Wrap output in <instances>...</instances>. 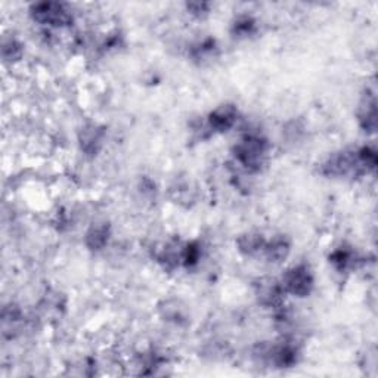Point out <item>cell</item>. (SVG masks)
<instances>
[{
    "mask_svg": "<svg viewBox=\"0 0 378 378\" xmlns=\"http://www.w3.org/2000/svg\"><path fill=\"white\" fill-rule=\"evenodd\" d=\"M263 356L273 365L275 368H291L298 362L300 349L294 342L282 340L278 344L265 349Z\"/></svg>",
    "mask_w": 378,
    "mask_h": 378,
    "instance_id": "cell-5",
    "label": "cell"
},
{
    "mask_svg": "<svg viewBox=\"0 0 378 378\" xmlns=\"http://www.w3.org/2000/svg\"><path fill=\"white\" fill-rule=\"evenodd\" d=\"M187 9L192 17L204 18L208 15V12H210V5L204 2H192V3H187Z\"/></svg>",
    "mask_w": 378,
    "mask_h": 378,
    "instance_id": "cell-16",
    "label": "cell"
},
{
    "mask_svg": "<svg viewBox=\"0 0 378 378\" xmlns=\"http://www.w3.org/2000/svg\"><path fill=\"white\" fill-rule=\"evenodd\" d=\"M358 122L359 126L365 130L367 133H374L377 127V103L375 96H367L361 107L358 110Z\"/></svg>",
    "mask_w": 378,
    "mask_h": 378,
    "instance_id": "cell-11",
    "label": "cell"
},
{
    "mask_svg": "<svg viewBox=\"0 0 378 378\" xmlns=\"http://www.w3.org/2000/svg\"><path fill=\"white\" fill-rule=\"evenodd\" d=\"M257 30V22L253 17L242 15L238 17L232 24V34L238 38H245L254 34Z\"/></svg>",
    "mask_w": 378,
    "mask_h": 378,
    "instance_id": "cell-13",
    "label": "cell"
},
{
    "mask_svg": "<svg viewBox=\"0 0 378 378\" xmlns=\"http://www.w3.org/2000/svg\"><path fill=\"white\" fill-rule=\"evenodd\" d=\"M266 238L259 232H247L237 240V249L245 257H256L263 254Z\"/></svg>",
    "mask_w": 378,
    "mask_h": 378,
    "instance_id": "cell-10",
    "label": "cell"
},
{
    "mask_svg": "<svg viewBox=\"0 0 378 378\" xmlns=\"http://www.w3.org/2000/svg\"><path fill=\"white\" fill-rule=\"evenodd\" d=\"M201 260V245L198 242H185L184 253H182V266L185 269H192L200 263Z\"/></svg>",
    "mask_w": 378,
    "mask_h": 378,
    "instance_id": "cell-14",
    "label": "cell"
},
{
    "mask_svg": "<svg viewBox=\"0 0 378 378\" xmlns=\"http://www.w3.org/2000/svg\"><path fill=\"white\" fill-rule=\"evenodd\" d=\"M106 139V130L102 126L95 123H87L82 127L79 133L80 150L87 157H96L103 147Z\"/></svg>",
    "mask_w": 378,
    "mask_h": 378,
    "instance_id": "cell-6",
    "label": "cell"
},
{
    "mask_svg": "<svg viewBox=\"0 0 378 378\" xmlns=\"http://www.w3.org/2000/svg\"><path fill=\"white\" fill-rule=\"evenodd\" d=\"M358 262L356 254L346 247H340V249H335L330 254V263L338 270V272H346L355 266Z\"/></svg>",
    "mask_w": 378,
    "mask_h": 378,
    "instance_id": "cell-12",
    "label": "cell"
},
{
    "mask_svg": "<svg viewBox=\"0 0 378 378\" xmlns=\"http://www.w3.org/2000/svg\"><path fill=\"white\" fill-rule=\"evenodd\" d=\"M279 284L285 294H291L294 297L303 298L310 296L312 291H314L315 275L307 265L300 263L286 269Z\"/></svg>",
    "mask_w": 378,
    "mask_h": 378,
    "instance_id": "cell-3",
    "label": "cell"
},
{
    "mask_svg": "<svg viewBox=\"0 0 378 378\" xmlns=\"http://www.w3.org/2000/svg\"><path fill=\"white\" fill-rule=\"evenodd\" d=\"M184 245L179 241H170L164 244L161 249L155 254V260L164 268V269H176L182 266V253H184Z\"/></svg>",
    "mask_w": 378,
    "mask_h": 378,
    "instance_id": "cell-9",
    "label": "cell"
},
{
    "mask_svg": "<svg viewBox=\"0 0 378 378\" xmlns=\"http://www.w3.org/2000/svg\"><path fill=\"white\" fill-rule=\"evenodd\" d=\"M111 238V226L106 221L94 224L85 235V244L90 252H101L108 245Z\"/></svg>",
    "mask_w": 378,
    "mask_h": 378,
    "instance_id": "cell-8",
    "label": "cell"
},
{
    "mask_svg": "<svg viewBox=\"0 0 378 378\" xmlns=\"http://www.w3.org/2000/svg\"><path fill=\"white\" fill-rule=\"evenodd\" d=\"M291 242L285 235H275L272 240L266 241L263 254L269 263L279 265L290 256Z\"/></svg>",
    "mask_w": 378,
    "mask_h": 378,
    "instance_id": "cell-7",
    "label": "cell"
},
{
    "mask_svg": "<svg viewBox=\"0 0 378 378\" xmlns=\"http://www.w3.org/2000/svg\"><path fill=\"white\" fill-rule=\"evenodd\" d=\"M270 145L260 133H245L232 150V155L244 172L254 175L263 170L269 159Z\"/></svg>",
    "mask_w": 378,
    "mask_h": 378,
    "instance_id": "cell-1",
    "label": "cell"
},
{
    "mask_svg": "<svg viewBox=\"0 0 378 378\" xmlns=\"http://www.w3.org/2000/svg\"><path fill=\"white\" fill-rule=\"evenodd\" d=\"M24 55V46L15 37H10L2 45V57L6 62H18Z\"/></svg>",
    "mask_w": 378,
    "mask_h": 378,
    "instance_id": "cell-15",
    "label": "cell"
},
{
    "mask_svg": "<svg viewBox=\"0 0 378 378\" xmlns=\"http://www.w3.org/2000/svg\"><path fill=\"white\" fill-rule=\"evenodd\" d=\"M240 117V111L232 103H224V106L216 107L210 114L207 115L205 126L210 135H224L237 124Z\"/></svg>",
    "mask_w": 378,
    "mask_h": 378,
    "instance_id": "cell-4",
    "label": "cell"
},
{
    "mask_svg": "<svg viewBox=\"0 0 378 378\" xmlns=\"http://www.w3.org/2000/svg\"><path fill=\"white\" fill-rule=\"evenodd\" d=\"M30 17L34 22L49 29H67L74 22L71 9L65 3L41 2L30 8Z\"/></svg>",
    "mask_w": 378,
    "mask_h": 378,
    "instance_id": "cell-2",
    "label": "cell"
}]
</instances>
